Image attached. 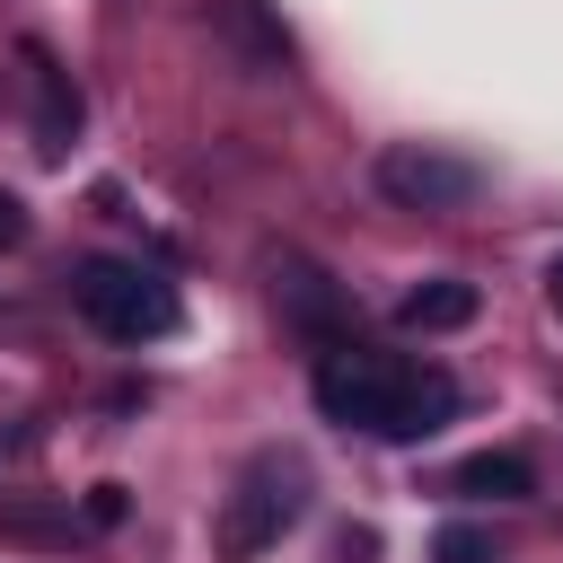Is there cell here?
I'll return each instance as SVG.
<instances>
[{
  "label": "cell",
  "instance_id": "obj_3",
  "mask_svg": "<svg viewBox=\"0 0 563 563\" xmlns=\"http://www.w3.org/2000/svg\"><path fill=\"white\" fill-rule=\"evenodd\" d=\"M299 510H308V475H299V457H255V466L229 484L211 545H220L229 563H246V554H264V545H273Z\"/></svg>",
  "mask_w": 563,
  "mask_h": 563
},
{
  "label": "cell",
  "instance_id": "obj_5",
  "mask_svg": "<svg viewBox=\"0 0 563 563\" xmlns=\"http://www.w3.org/2000/svg\"><path fill=\"white\" fill-rule=\"evenodd\" d=\"M26 88H35V150L62 158L70 132H79V88H70V70H62L44 44H26Z\"/></svg>",
  "mask_w": 563,
  "mask_h": 563
},
{
  "label": "cell",
  "instance_id": "obj_1",
  "mask_svg": "<svg viewBox=\"0 0 563 563\" xmlns=\"http://www.w3.org/2000/svg\"><path fill=\"white\" fill-rule=\"evenodd\" d=\"M317 413L343 422V431H369V440H431L449 413H457V378L431 369V361H405V352H325L317 378H308Z\"/></svg>",
  "mask_w": 563,
  "mask_h": 563
},
{
  "label": "cell",
  "instance_id": "obj_4",
  "mask_svg": "<svg viewBox=\"0 0 563 563\" xmlns=\"http://www.w3.org/2000/svg\"><path fill=\"white\" fill-rule=\"evenodd\" d=\"M369 176H378V194L405 202V211H466V202L484 194V167L457 158V150H440V141H387Z\"/></svg>",
  "mask_w": 563,
  "mask_h": 563
},
{
  "label": "cell",
  "instance_id": "obj_10",
  "mask_svg": "<svg viewBox=\"0 0 563 563\" xmlns=\"http://www.w3.org/2000/svg\"><path fill=\"white\" fill-rule=\"evenodd\" d=\"M431 563H501V554H493V537H484V528H466V519H449V528L431 537Z\"/></svg>",
  "mask_w": 563,
  "mask_h": 563
},
{
  "label": "cell",
  "instance_id": "obj_12",
  "mask_svg": "<svg viewBox=\"0 0 563 563\" xmlns=\"http://www.w3.org/2000/svg\"><path fill=\"white\" fill-rule=\"evenodd\" d=\"M18 238H26V202L0 185V246H18Z\"/></svg>",
  "mask_w": 563,
  "mask_h": 563
},
{
  "label": "cell",
  "instance_id": "obj_7",
  "mask_svg": "<svg viewBox=\"0 0 563 563\" xmlns=\"http://www.w3.org/2000/svg\"><path fill=\"white\" fill-rule=\"evenodd\" d=\"M449 493H466V501H528V493H537V466H528L519 449H475V457L449 475Z\"/></svg>",
  "mask_w": 563,
  "mask_h": 563
},
{
  "label": "cell",
  "instance_id": "obj_13",
  "mask_svg": "<svg viewBox=\"0 0 563 563\" xmlns=\"http://www.w3.org/2000/svg\"><path fill=\"white\" fill-rule=\"evenodd\" d=\"M545 299H554V317H563V255L545 264Z\"/></svg>",
  "mask_w": 563,
  "mask_h": 563
},
{
  "label": "cell",
  "instance_id": "obj_8",
  "mask_svg": "<svg viewBox=\"0 0 563 563\" xmlns=\"http://www.w3.org/2000/svg\"><path fill=\"white\" fill-rule=\"evenodd\" d=\"M282 299H290V317H299L308 334H334V290H325V273L282 264Z\"/></svg>",
  "mask_w": 563,
  "mask_h": 563
},
{
  "label": "cell",
  "instance_id": "obj_9",
  "mask_svg": "<svg viewBox=\"0 0 563 563\" xmlns=\"http://www.w3.org/2000/svg\"><path fill=\"white\" fill-rule=\"evenodd\" d=\"M220 18H229V26H238V35H246V44H255V53L273 62V70L290 62V35H282V26H273V18L255 9V0H220Z\"/></svg>",
  "mask_w": 563,
  "mask_h": 563
},
{
  "label": "cell",
  "instance_id": "obj_11",
  "mask_svg": "<svg viewBox=\"0 0 563 563\" xmlns=\"http://www.w3.org/2000/svg\"><path fill=\"white\" fill-rule=\"evenodd\" d=\"M88 519L114 528V519H123V484H97V493H88Z\"/></svg>",
  "mask_w": 563,
  "mask_h": 563
},
{
  "label": "cell",
  "instance_id": "obj_2",
  "mask_svg": "<svg viewBox=\"0 0 563 563\" xmlns=\"http://www.w3.org/2000/svg\"><path fill=\"white\" fill-rule=\"evenodd\" d=\"M70 308H79L106 343H158V334H176V317H185L176 282L150 273V264H132V255H79V264H70Z\"/></svg>",
  "mask_w": 563,
  "mask_h": 563
},
{
  "label": "cell",
  "instance_id": "obj_6",
  "mask_svg": "<svg viewBox=\"0 0 563 563\" xmlns=\"http://www.w3.org/2000/svg\"><path fill=\"white\" fill-rule=\"evenodd\" d=\"M475 282H457V273H431V282H413L405 299H396V325H413V334H457V325H475Z\"/></svg>",
  "mask_w": 563,
  "mask_h": 563
}]
</instances>
